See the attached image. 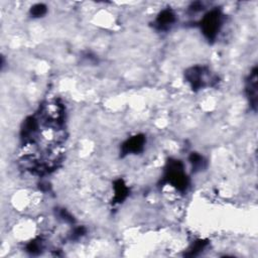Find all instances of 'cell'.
<instances>
[{
	"mask_svg": "<svg viewBox=\"0 0 258 258\" xmlns=\"http://www.w3.org/2000/svg\"><path fill=\"white\" fill-rule=\"evenodd\" d=\"M166 179L176 190L183 191L188 187V177L183 172L182 165L178 161H173L169 164Z\"/></svg>",
	"mask_w": 258,
	"mask_h": 258,
	"instance_id": "cell-1",
	"label": "cell"
},
{
	"mask_svg": "<svg viewBox=\"0 0 258 258\" xmlns=\"http://www.w3.org/2000/svg\"><path fill=\"white\" fill-rule=\"evenodd\" d=\"M221 23H222V14L218 9H213L204 16L201 22V27L203 33L209 41H214L216 39Z\"/></svg>",
	"mask_w": 258,
	"mask_h": 258,
	"instance_id": "cell-2",
	"label": "cell"
},
{
	"mask_svg": "<svg viewBox=\"0 0 258 258\" xmlns=\"http://www.w3.org/2000/svg\"><path fill=\"white\" fill-rule=\"evenodd\" d=\"M207 72L205 68L202 67H195L188 71L187 79L191 83L192 87L195 89H199L204 87L207 84Z\"/></svg>",
	"mask_w": 258,
	"mask_h": 258,
	"instance_id": "cell-3",
	"label": "cell"
},
{
	"mask_svg": "<svg viewBox=\"0 0 258 258\" xmlns=\"http://www.w3.org/2000/svg\"><path fill=\"white\" fill-rule=\"evenodd\" d=\"M246 92L250 100L251 106L255 109L257 104V69L256 68H254V70L250 73L249 79L247 81Z\"/></svg>",
	"mask_w": 258,
	"mask_h": 258,
	"instance_id": "cell-4",
	"label": "cell"
},
{
	"mask_svg": "<svg viewBox=\"0 0 258 258\" xmlns=\"http://www.w3.org/2000/svg\"><path fill=\"white\" fill-rule=\"evenodd\" d=\"M145 139L142 135H138V136H134L130 139H128L122 147V153L124 155H128V154H137L139 153L144 145Z\"/></svg>",
	"mask_w": 258,
	"mask_h": 258,
	"instance_id": "cell-5",
	"label": "cell"
},
{
	"mask_svg": "<svg viewBox=\"0 0 258 258\" xmlns=\"http://www.w3.org/2000/svg\"><path fill=\"white\" fill-rule=\"evenodd\" d=\"M174 21H175L174 13L170 9H166L159 14L157 18V25L160 29H168Z\"/></svg>",
	"mask_w": 258,
	"mask_h": 258,
	"instance_id": "cell-6",
	"label": "cell"
},
{
	"mask_svg": "<svg viewBox=\"0 0 258 258\" xmlns=\"http://www.w3.org/2000/svg\"><path fill=\"white\" fill-rule=\"evenodd\" d=\"M114 191H115V200L120 203L121 201H123L128 194V189L127 187L124 185V182L122 180H117L115 182V186H114Z\"/></svg>",
	"mask_w": 258,
	"mask_h": 258,
	"instance_id": "cell-7",
	"label": "cell"
},
{
	"mask_svg": "<svg viewBox=\"0 0 258 258\" xmlns=\"http://www.w3.org/2000/svg\"><path fill=\"white\" fill-rule=\"evenodd\" d=\"M30 12H31L32 16L40 17V16H43L47 12V7L44 4H36L33 7H31Z\"/></svg>",
	"mask_w": 258,
	"mask_h": 258,
	"instance_id": "cell-8",
	"label": "cell"
},
{
	"mask_svg": "<svg viewBox=\"0 0 258 258\" xmlns=\"http://www.w3.org/2000/svg\"><path fill=\"white\" fill-rule=\"evenodd\" d=\"M190 161H191V164L193 165V168L195 169H200L203 167V158L200 156V155H197V154H193L190 158Z\"/></svg>",
	"mask_w": 258,
	"mask_h": 258,
	"instance_id": "cell-9",
	"label": "cell"
}]
</instances>
